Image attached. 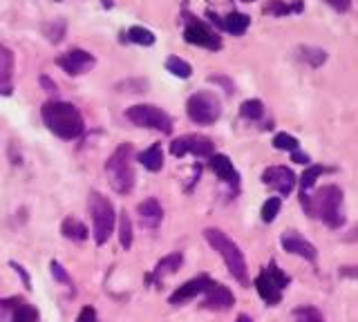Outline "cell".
<instances>
[{"label": "cell", "instance_id": "obj_36", "mask_svg": "<svg viewBox=\"0 0 358 322\" xmlns=\"http://www.w3.org/2000/svg\"><path fill=\"white\" fill-rule=\"evenodd\" d=\"M325 3L334 7L336 12H347L352 7V0H325Z\"/></svg>", "mask_w": 358, "mask_h": 322}, {"label": "cell", "instance_id": "obj_8", "mask_svg": "<svg viewBox=\"0 0 358 322\" xmlns=\"http://www.w3.org/2000/svg\"><path fill=\"white\" fill-rule=\"evenodd\" d=\"M186 112H189V116L195 123L211 125L219 119L222 106H219V99L213 95V92H198V95H193L189 99V103H186Z\"/></svg>", "mask_w": 358, "mask_h": 322}, {"label": "cell", "instance_id": "obj_40", "mask_svg": "<svg viewBox=\"0 0 358 322\" xmlns=\"http://www.w3.org/2000/svg\"><path fill=\"white\" fill-rule=\"evenodd\" d=\"M347 242H354V240H358V226L356 228H352V233H349L347 237H345Z\"/></svg>", "mask_w": 358, "mask_h": 322}, {"label": "cell", "instance_id": "obj_16", "mask_svg": "<svg viewBox=\"0 0 358 322\" xmlns=\"http://www.w3.org/2000/svg\"><path fill=\"white\" fill-rule=\"evenodd\" d=\"M211 23H215L219 29H224L228 34H233V36H242V34L249 29V25H251V18L246 14H240V12H231L228 16H224V18H219L217 14H213L208 12L206 14Z\"/></svg>", "mask_w": 358, "mask_h": 322}, {"label": "cell", "instance_id": "obj_11", "mask_svg": "<svg viewBox=\"0 0 358 322\" xmlns=\"http://www.w3.org/2000/svg\"><path fill=\"white\" fill-rule=\"evenodd\" d=\"M95 63H97L95 56L85 52V49H70V52L56 56V65L70 76H81L85 72H90L92 67H95Z\"/></svg>", "mask_w": 358, "mask_h": 322}, {"label": "cell", "instance_id": "obj_42", "mask_svg": "<svg viewBox=\"0 0 358 322\" xmlns=\"http://www.w3.org/2000/svg\"><path fill=\"white\" fill-rule=\"evenodd\" d=\"M244 3H255V0H244Z\"/></svg>", "mask_w": 358, "mask_h": 322}, {"label": "cell", "instance_id": "obj_30", "mask_svg": "<svg viewBox=\"0 0 358 322\" xmlns=\"http://www.w3.org/2000/svg\"><path fill=\"white\" fill-rule=\"evenodd\" d=\"M12 322H38V311L32 304H19L12 313Z\"/></svg>", "mask_w": 358, "mask_h": 322}, {"label": "cell", "instance_id": "obj_10", "mask_svg": "<svg viewBox=\"0 0 358 322\" xmlns=\"http://www.w3.org/2000/svg\"><path fill=\"white\" fill-rule=\"evenodd\" d=\"M184 40H186V43H191V45L213 49V52H217V49H222V38L208 27L206 23H202V21H198V18H191L189 25H186V29H184Z\"/></svg>", "mask_w": 358, "mask_h": 322}, {"label": "cell", "instance_id": "obj_34", "mask_svg": "<svg viewBox=\"0 0 358 322\" xmlns=\"http://www.w3.org/2000/svg\"><path fill=\"white\" fill-rule=\"evenodd\" d=\"M52 273H54V277L58 280V282H65L67 286H72V280H70V275L65 273V271H63V267L58 264L56 260L52 262Z\"/></svg>", "mask_w": 358, "mask_h": 322}, {"label": "cell", "instance_id": "obj_23", "mask_svg": "<svg viewBox=\"0 0 358 322\" xmlns=\"http://www.w3.org/2000/svg\"><path fill=\"white\" fill-rule=\"evenodd\" d=\"M61 233L67 237V240H74V242H83L88 237V228H85L83 222L74 217H67L65 222L61 224Z\"/></svg>", "mask_w": 358, "mask_h": 322}, {"label": "cell", "instance_id": "obj_39", "mask_svg": "<svg viewBox=\"0 0 358 322\" xmlns=\"http://www.w3.org/2000/svg\"><path fill=\"white\" fill-rule=\"evenodd\" d=\"M340 275H345V277H356L358 271H352L349 267H343V269H340Z\"/></svg>", "mask_w": 358, "mask_h": 322}, {"label": "cell", "instance_id": "obj_20", "mask_svg": "<svg viewBox=\"0 0 358 322\" xmlns=\"http://www.w3.org/2000/svg\"><path fill=\"white\" fill-rule=\"evenodd\" d=\"M139 217L148 228H155V226H159L161 217H164V208H161V204L155 197H148L139 204Z\"/></svg>", "mask_w": 358, "mask_h": 322}, {"label": "cell", "instance_id": "obj_1", "mask_svg": "<svg viewBox=\"0 0 358 322\" xmlns=\"http://www.w3.org/2000/svg\"><path fill=\"white\" fill-rule=\"evenodd\" d=\"M40 116L47 130L61 139H79L83 134L85 125L79 108L67 103V101H47L40 108Z\"/></svg>", "mask_w": 358, "mask_h": 322}, {"label": "cell", "instance_id": "obj_25", "mask_svg": "<svg viewBox=\"0 0 358 322\" xmlns=\"http://www.w3.org/2000/svg\"><path fill=\"white\" fill-rule=\"evenodd\" d=\"M325 173H329V168H325V166H309L307 168V171L302 173V177H300V193H305V195L309 193L318 177L325 175Z\"/></svg>", "mask_w": 358, "mask_h": 322}, {"label": "cell", "instance_id": "obj_13", "mask_svg": "<svg viewBox=\"0 0 358 322\" xmlns=\"http://www.w3.org/2000/svg\"><path fill=\"white\" fill-rule=\"evenodd\" d=\"M213 284H215V282H213L208 275H200V277H195V280H189V282H184L173 295H170L168 302L177 307V304H184V302H189L193 298H198L200 293H206Z\"/></svg>", "mask_w": 358, "mask_h": 322}, {"label": "cell", "instance_id": "obj_32", "mask_svg": "<svg viewBox=\"0 0 358 322\" xmlns=\"http://www.w3.org/2000/svg\"><path fill=\"white\" fill-rule=\"evenodd\" d=\"M280 208H283V201H280V197H269L262 206V219L267 224L274 222V219L278 217V213H280Z\"/></svg>", "mask_w": 358, "mask_h": 322}, {"label": "cell", "instance_id": "obj_2", "mask_svg": "<svg viewBox=\"0 0 358 322\" xmlns=\"http://www.w3.org/2000/svg\"><path fill=\"white\" fill-rule=\"evenodd\" d=\"M300 204L309 215H318L329 228H340L345 224L343 213V190L338 186H322L316 197L300 193Z\"/></svg>", "mask_w": 358, "mask_h": 322}, {"label": "cell", "instance_id": "obj_3", "mask_svg": "<svg viewBox=\"0 0 358 322\" xmlns=\"http://www.w3.org/2000/svg\"><path fill=\"white\" fill-rule=\"evenodd\" d=\"M204 237H206V242L219 253L222 260L226 262L228 273H231L242 286H249V269H246V260L242 256L240 247H237L226 233H222L219 228H206Z\"/></svg>", "mask_w": 358, "mask_h": 322}, {"label": "cell", "instance_id": "obj_5", "mask_svg": "<svg viewBox=\"0 0 358 322\" xmlns=\"http://www.w3.org/2000/svg\"><path fill=\"white\" fill-rule=\"evenodd\" d=\"M291 282L283 269H280L276 262H269V267H264L260 271V275L255 277V289H258L260 298L269 304V307H276V304L283 300V291Z\"/></svg>", "mask_w": 358, "mask_h": 322}, {"label": "cell", "instance_id": "obj_19", "mask_svg": "<svg viewBox=\"0 0 358 322\" xmlns=\"http://www.w3.org/2000/svg\"><path fill=\"white\" fill-rule=\"evenodd\" d=\"M12 76H14V54L5 45H0V95H12Z\"/></svg>", "mask_w": 358, "mask_h": 322}, {"label": "cell", "instance_id": "obj_6", "mask_svg": "<svg viewBox=\"0 0 358 322\" xmlns=\"http://www.w3.org/2000/svg\"><path fill=\"white\" fill-rule=\"evenodd\" d=\"M90 215H92V224H95V242L101 247V244H106L110 240V235L115 233L117 213L106 195L92 193L90 195Z\"/></svg>", "mask_w": 358, "mask_h": 322}, {"label": "cell", "instance_id": "obj_21", "mask_svg": "<svg viewBox=\"0 0 358 322\" xmlns=\"http://www.w3.org/2000/svg\"><path fill=\"white\" fill-rule=\"evenodd\" d=\"M137 159L141 161V166L146 168V171H150V173H159L161 168H164V152H161L159 143H155V146H150L148 150L139 152Z\"/></svg>", "mask_w": 358, "mask_h": 322}, {"label": "cell", "instance_id": "obj_38", "mask_svg": "<svg viewBox=\"0 0 358 322\" xmlns=\"http://www.w3.org/2000/svg\"><path fill=\"white\" fill-rule=\"evenodd\" d=\"M291 159L296 161V164H309V157H307V155H302V152H291Z\"/></svg>", "mask_w": 358, "mask_h": 322}, {"label": "cell", "instance_id": "obj_12", "mask_svg": "<svg viewBox=\"0 0 358 322\" xmlns=\"http://www.w3.org/2000/svg\"><path fill=\"white\" fill-rule=\"evenodd\" d=\"M262 182H264V186L274 188L278 195H283V197H287V195L296 188V175L289 171L287 166L267 168V171L262 173Z\"/></svg>", "mask_w": 358, "mask_h": 322}, {"label": "cell", "instance_id": "obj_9", "mask_svg": "<svg viewBox=\"0 0 358 322\" xmlns=\"http://www.w3.org/2000/svg\"><path fill=\"white\" fill-rule=\"evenodd\" d=\"M213 150H215V143L208 137H202V134H184V137L170 143V155L173 157H184L189 152L195 157H213Z\"/></svg>", "mask_w": 358, "mask_h": 322}, {"label": "cell", "instance_id": "obj_28", "mask_svg": "<svg viewBox=\"0 0 358 322\" xmlns=\"http://www.w3.org/2000/svg\"><path fill=\"white\" fill-rule=\"evenodd\" d=\"M240 114H242L244 119H249V121H260V119L264 116V106H262V101H258V99L244 101L242 108H240Z\"/></svg>", "mask_w": 358, "mask_h": 322}, {"label": "cell", "instance_id": "obj_22", "mask_svg": "<svg viewBox=\"0 0 358 322\" xmlns=\"http://www.w3.org/2000/svg\"><path fill=\"white\" fill-rule=\"evenodd\" d=\"M264 12L271 16H289L302 12V0H296V3H285V0H269V5L264 7Z\"/></svg>", "mask_w": 358, "mask_h": 322}, {"label": "cell", "instance_id": "obj_18", "mask_svg": "<svg viewBox=\"0 0 358 322\" xmlns=\"http://www.w3.org/2000/svg\"><path fill=\"white\" fill-rule=\"evenodd\" d=\"M182 264H184V256H182V253H179V251L170 253V256L161 258L159 264H157L155 269H152V273L148 275V282H152L155 286H159L161 280H164L166 275H170V273H177V271L182 269Z\"/></svg>", "mask_w": 358, "mask_h": 322}, {"label": "cell", "instance_id": "obj_15", "mask_svg": "<svg viewBox=\"0 0 358 322\" xmlns=\"http://www.w3.org/2000/svg\"><path fill=\"white\" fill-rule=\"evenodd\" d=\"M233 304H235V295L228 291L224 284H213L211 289L204 293L202 307L211 311H228Z\"/></svg>", "mask_w": 358, "mask_h": 322}, {"label": "cell", "instance_id": "obj_33", "mask_svg": "<svg viewBox=\"0 0 358 322\" xmlns=\"http://www.w3.org/2000/svg\"><path fill=\"white\" fill-rule=\"evenodd\" d=\"M274 146H276L278 150H289V152H296V150H298V146H300V143H298V139H296V137H291V134H287V132H278L276 137H274Z\"/></svg>", "mask_w": 358, "mask_h": 322}, {"label": "cell", "instance_id": "obj_37", "mask_svg": "<svg viewBox=\"0 0 358 322\" xmlns=\"http://www.w3.org/2000/svg\"><path fill=\"white\" fill-rule=\"evenodd\" d=\"M12 267L16 269V273H19V275L23 277V282H25V286H27V289H29V275H27V273H25V271H23V269H21L19 264H16V262H12Z\"/></svg>", "mask_w": 358, "mask_h": 322}, {"label": "cell", "instance_id": "obj_26", "mask_svg": "<svg viewBox=\"0 0 358 322\" xmlns=\"http://www.w3.org/2000/svg\"><path fill=\"white\" fill-rule=\"evenodd\" d=\"M166 70L170 74L179 76V79H191V76H193V67L186 63L184 58H179V56H168L166 58Z\"/></svg>", "mask_w": 358, "mask_h": 322}, {"label": "cell", "instance_id": "obj_17", "mask_svg": "<svg viewBox=\"0 0 358 322\" xmlns=\"http://www.w3.org/2000/svg\"><path fill=\"white\" fill-rule=\"evenodd\" d=\"M211 168L222 182L231 186L233 190H237V186H240V175H237V171L233 168V161L228 159L226 155H213L211 157Z\"/></svg>", "mask_w": 358, "mask_h": 322}, {"label": "cell", "instance_id": "obj_31", "mask_svg": "<svg viewBox=\"0 0 358 322\" xmlns=\"http://www.w3.org/2000/svg\"><path fill=\"white\" fill-rule=\"evenodd\" d=\"M294 318H296V322H325L322 313L316 307H309V304H305V307H298L294 311Z\"/></svg>", "mask_w": 358, "mask_h": 322}, {"label": "cell", "instance_id": "obj_35", "mask_svg": "<svg viewBox=\"0 0 358 322\" xmlns=\"http://www.w3.org/2000/svg\"><path fill=\"white\" fill-rule=\"evenodd\" d=\"M76 322H97V311L92 307H83L79 318H76Z\"/></svg>", "mask_w": 358, "mask_h": 322}, {"label": "cell", "instance_id": "obj_24", "mask_svg": "<svg viewBox=\"0 0 358 322\" xmlns=\"http://www.w3.org/2000/svg\"><path fill=\"white\" fill-rule=\"evenodd\" d=\"M298 58L305 63H309L311 67H320L322 63L327 61V52L320 47H311V45H305V47H298Z\"/></svg>", "mask_w": 358, "mask_h": 322}, {"label": "cell", "instance_id": "obj_29", "mask_svg": "<svg viewBox=\"0 0 358 322\" xmlns=\"http://www.w3.org/2000/svg\"><path fill=\"white\" fill-rule=\"evenodd\" d=\"M128 40H132V43L143 45V47L155 45V36H152V32L146 27H130L128 29Z\"/></svg>", "mask_w": 358, "mask_h": 322}, {"label": "cell", "instance_id": "obj_7", "mask_svg": "<svg viewBox=\"0 0 358 322\" xmlns=\"http://www.w3.org/2000/svg\"><path fill=\"white\" fill-rule=\"evenodd\" d=\"M126 119L139 128H152L161 134H170L173 132V119H170L164 110L157 108V106H148V103H141V106H132L128 108Z\"/></svg>", "mask_w": 358, "mask_h": 322}, {"label": "cell", "instance_id": "obj_27", "mask_svg": "<svg viewBox=\"0 0 358 322\" xmlns=\"http://www.w3.org/2000/svg\"><path fill=\"white\" fill-rule=\"evenodd\" d=\"M119 240H121L123 249L132 247V222L126 210H121V215H119Z\"/></svg>", "mask_w": 358, "mask_h": 322}, {"label": "cell", "instance_id": "obj_4", "mask_svg": "<svg viewBox=\"0 0 358 322\" xmlns=\"http://www.w3.org/2000/svg\"><path fill=\"white\" fill-rule=\"evenodd\" d=\"M108 182L112 190L119 195H130L134 188V171H132V146L130 143H121L112 155H110L106 164Z\"/></svg>", "mask_w": 358, "mask_h": 322}, {"label": "cell", "instance_id": "obj_41", "mask_svg": "<svg viewBox=\"0 0 358 322\" xmlns=\"http://www.w3.org/2000/svg\"><path fill=\"white\" fill-rule=\"evenodd\" d=\"M235 322H253V320H251L249 316H244V313H240V316H237V320H235Z\"/></svg>", "mask_w": 358, "mask_h": 322}, {"label": "cell", "instance_id": "obj_14", "mask_svg": "<svg viewBox=\"0 0 358 322\" xmlns=\"http://www.w3.org/2000/svg\"><path fill=\"white\" fill-rule=\"evenodd\" d=\"M280 242H283V249L287 253H294V256H300L305 258L307 262H316L318 258V251L313 247L311 242H307L302 235H298L296 231H287L283 237H280Z\"/></svg>", "mask_w": 358, "mask_h": 322}]
</instances>
